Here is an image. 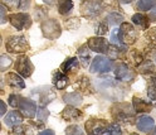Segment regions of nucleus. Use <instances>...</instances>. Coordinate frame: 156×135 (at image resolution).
<instances>
[{"mask_svg":"<svg viewBox=\"0 0 156 135\" xmlns=\"http://www.w3.org/2000/svg\"><path fill=\"white\" fill-rule=\"evenodd\" d=\"M29 44L23 35H13L6 42V49L10 53H24L28 51Z\"/></svg>","mask_w":156,"mask_h":135,"instance_id":"1","label":"nucleus"},{"mask_svg":"<svg viewBox=\"0 0 156 135\" xmlns=\"http://www.w3.org/2000/svg\"><path fill=\"white\" fill-rule=\"evenodd\" d=\"M42 32L43 35L48 39H55L61 35L62 29H61V25L57 20L54 19H48V20L42 23Z\"/></svg>","mask_w":156,"mask_h":135,"instance_id":"2","label":"nucleus"},{"mask_svg":"<svg viewBox=\"0 0 156 135\" xmlns=\"http://www.w3.org/2000/svg\"><path fill=\"white\" fill-rule=\"evenodd\" d=\"M119 35L121 42H123L125 44H132L137 38V33L130 23H122L121 28L119 29Z\"/></svg>","mask_w":156,"mask_h":135,"instance_id":"3","label":"nucleus"},{"mask_svg":"<svg viewBox=\"0 0 156 135\" xmlns=\"http://www.w3.org/2000/svg\"><path fill=\"white\" fill-rule=\"evenodd\" d=\"M9 22L12 23V25H14L18 31L22 29H27V28L30 27L32 20L30 16L25 13H16V14H12L9 16Z\"/></svg>","mask_w":156,"mask_h":135,"instance_id":"4","label":"nucleus"},{"mask_svg":"<svg viewBox=\"0 0 156 135\" xmlns=\"http://www.w3.org/2000/svg\"><path fill=\"white\" fill-rule=\"evenodd\" d=\"M107 126H108L107 121L101 119H91L86 122V130L88 135H101Z\"/></svg>","mask_w":156,"mask_h":135,"instance_id":"5","label":"nucleus"},{"mask_svg":"<svg viewBox=\"0 0 156 135\" xmlns=\"http://www.w3.org/2000/svg\"><path fill=\"white\" fill-rule=\"evenodd\" d=\"M112 67V62L103 56H97L96 58L92 61V64H91V72L93 73H97V72H108Z\"/></svg>","mask_w":156,"mask_h":135,"instance_id":"6","label":"nucleus"},{"mask_svg":"<svg viewBox=\"0 0 156 135\" xmlns=\"http://www.w3.org/2000/svg\"><path fill=\"white\" fill-rule=\"evenodd\" d=\"M112 114L117 120L129 121L132 118V109L129 104H119L113 108Z\"/></svg>","mask_w":156,"mask_h":135,"instance_id":"7","label":"nucleus"},{"mask_svg":"<svg viewBox=\"0 0 156 135\" xmlns=\"http://www.w3.org/2000/svg\"><path fill=\"white\" fill-rule=\"evenodd\" d=\"M15 68L23 77H29L33 72V64L27 56H20L15 62Z\"/></svg>","mask_w":156,"mask_h":135,"instance_id":"8","label":"nucleus"},{"mask_svg":"<svg viewBox=\"0 0 156 135\" xmlns=\"http://www.w3.org/2000/svg\"><path fill=\"white\" fill-rule=\"evenodd\" d=\"M18 108L20 109L22 115H24L25 118H29V119H33L35 112H37L35 104L32 100H28V99H24V97H20L19 104H18Z\"/></svg>","mask_w":156,"mask_h":135,"instance_id":"9","label":"nucleus"},{"mask_svg":"<svg viewBox=\"0 0 156 135\" xmlns=\"http://www.w3.org/2000/svg\"><path fill=\"white\" fill-rule=\"evenodd\" d=\"M90 49L97 53H107L108 52V43L102 37H94L88 41Z\"/></svg>","mask_w":156,"mask_h":135,"instance_id":"10","label":"nucleus"},{"mask_svg":"<svg viewBox=\"0 0 156 135\" xmlns=\"http://www.w3.org/2000/svg\"><path fill=\"white\" fill-rule=\"evenodd\" d=\"M82 13L86 16H96L98 15L102 10V4L100 2H92V0H88V2H84L82 5Z\"/></svg>","mask_w":156,"mask_h":135,"instance_id":"11","label":"nucleus"},{"mask_svg":"<svg viewBox=\"0 0 156 135\" xmlns=\"http://www.w3.org/2000/svg\"><path fill=\"white\" fill-rule=\"evenodd\" d=\"M34 95H38L37 99L39 100V102H41L42 105H47L48 102H51V101L55 97L54 92H52L48 87H43V89L35 90V91H34Z\"/></svg>","mask_w":156,"mask_h":135,"instance_id":"12","label":"nucleus"},{"mask_svg":"<svg viewBox=\"0 0 156 135\" xmlns=\"http://www.w3.org/2000/svg\"><path fill=\"white\" fill-rule=\"evenodd\" d=\"M115 76H116L119 80H121V81H130L131 78H133L132 71H131L126 64H123V63H121V64H119V66L116 67Z\"/></svg>","mask_w":156,"mask_h":135,"instance_id":"13","label":"nucleus"},{"mask_svg":"<svg viewBox=\"0 0 156 135\" xmlns=\"http://www.w3.org/2000/svg\"><path fill=\"white\" fill-rule=\"evenodd\" d=\"M62 118L67 121H77L80 120L82 118V111H80L78 109L73 108V106H68V108H66L63 111H62Z\"/></svg>","mask_w":156,"mask_h":135,"instance_id":"14","label":"nucleus"},{"mask_svg":"<svg viewBox=\"0 0 156 135\" xmlns=\"http://www.w3.org/2000/svg\"><path fill=\"white\" fill-rule=\"evenodd\" d=\"M6 81L8 83L12 86L14 89H18V90H23L25 87V83L24 81L22 80V77H19L18 75L15 73H8L6 75Z\"/></svg>","mask_w":156,"mask_h":135,"instance_id":"15","label":"nucleus"},{"mask_svg":"<svg viewBox=\"0 0 156 135\" xmlns=\"http://www.w3.org/2000/svg\"><path fill=\"white\" fill-rule=\"evenodd\" d=\"M23 121V115L18 111H12L5 116V124L8 126H15V125L22 124Z\"/></svg>","mask_w":156,"mask_h":135,"instance_id":"16","label":"nucleus"},{"mask_svg":"<svg viewBox=\"0 0 156 135\" xmlns=\"http://www.w3.org/2000/svg\"><path fill=\"white\" fill-rule=\"evenodd\" d=\"M53 82H54L55 87L58 90L66 89L68 86V83H69V81H68V77L63 72H55L54 76H53Z\"/></svg>","mask_w":156,"mask_h":135,"instance_id":"17","label":"nucleus"},{"mask_svg":"<svg viewBox=\"0 0 156 135\" xmlns=\"http://www.w3.org/2000/svg\"><path fill=\"white\" fill-rule=\"evenodd\" d=\"M136 125H137V128L145 133H147L152 129L154 126V119L149 118V116H142L137 120V122H136Z\"/></svg>","mask_w":156,"mask_h":135,"instance_id":"18","label":"nucleus"},{"mask_svg":"<svg viewBox=\"0 0 156 135\" xmlns=\"http://www.w3.org/2000/svg\"><path fill=\"white\" fill-rule=\"evenodd\" d=\"M133 108L135 110L137 111V112H149L151 110V105L147 104L146 101L141 100V99H137V97H135L133 99Z\"/></svg>","mask_w":156,"mask_h":135,"instance_id":"19","label":"nucleus"},{"mask_svg":"<svg viewBox=\"0 0 156 135\" xmlns=\"http://www.w3.org/2000/svg\"><path fill=\"white\" fill-rule=\"evenodd\" d=\"M78 68V61L77 58H68L67 61H64V63L61 66V70L63 73H68V72H72L74 70Z\"/></svg>","mask_w":156,"mask_h":135,"instance_id":"20","label":"nucleus"},{"mask_svg":"<svg viewBox=\"0 0 156 135\" xmlns=\"http://www.w3.org/2000/svg\"><path fill=\"white\" fill-rule=\"evenodd\" d=\"M64 101L72 106H76V105H80L82 102V96L77 92L67 93V95H64Z\"/></svg>","mask_w":156,"mask_h":135,"instance_id":"21","label":"nucleus"},{"mask_svg":"<svg viewBox=\"0 0 156 135\" xmlns=\"http://www.w3.org/2000/svg\"><path fill=\"white\" fill-rule=\"evenodd\" d=\"M132 22L136 25L141 27L142 29H147V28H149V19L146 18L145 15H142V14H135L132 16Z\"/></svg>","mask_w":156,"mask_h":135,"instance_id":"22","label":"nucleus"},{"mask_svg":"<svg viewBox=\"0 0 156 135\" xmlns=\"http://www.w3.org/2000/svg\"><path fill=\"white\" fill-rule=\"evenodd\" d=\"M78 54H80V57H81L82 64H83L84 67L88 66V63H90V61H91V56H90V52H88V49H87L86 46L81 47L80 49H78Z\"/></svg>","mask_w":156,"mask_h":135,"instance_id":"23","label":"nucleus"},{"mask_svg":"<svg viewBox=\"0 0 156 135\" xmlns=\"http://www.w3.org/2000/svg\"><path fill=\"white\" fill-rule=\"evenodd\" d=\"M73 9V2L72 0H59V13L66 15Z\"/></svg>","mask_w":156,"mask_h":135,"instance_id":"24","label":"nucleus"},{"mask_svg":"<svg viewBox=\"0 0 156 135\" xmlns=\"http://www.w3.org/2000/svg\"><path fill=\"white\" fill-rule=\"evenodd\" d=\"M10 135H32V130L25 125H16L10 131Z\"/></svg>","mask_w":156,"mask_h":135,"instance_id":"25","label":"nucleus"},{"mask_svg":"<svg viewBox=\"0 0 156 135\" xmlns=\"http://www.w3.org/2000/svg\"><path fill=\"white\" fill-rule=\"evenodd\" d=\"M12 64H13L12 57H9L8 54L0 56V71H6Z\"/></svg>","mask_w":156,"mask_h":135,"instance_id":"26","label":"nucleus"},{"mask_svg":"<svg viewBox=\"0 0 156 135\" xmlns=\"http://www.w3.org/2000/svg\"><path fill=\"white\" fill-rule=\"evenodd\" d=\"M156 4V0H139L137 3V9L139 10H150V9Z\"/></svg>","mask_w":156,"mask_h":135,"instance_id":"27","label":"nucleus"},{"mask_svg":"<svg viewBox=\"0 0 156 135\" xmlns=\"http://www.w3.org/2000/svg\"><path fill=\"white\" fill-rule=\"evenodd\" d=\"M66 134L67 135H84V131L78 125H71V126H68L66 129Z\"/></svg>","mask_w":156,"mask_h":135,"instance_id":"28","label":"nucleus"},{"mask_svg":"<svg viewBox=\"0 0 156 135\" xmlns=\"http://www.w3.org/2000/svg\"><path fill=\"white\" fill-rule=\"evenodd\" d=\"M111 41H112V43H113L116 47H120V48H123V49H126V47L122 44V42H121V39H120L119 29H113V31H112V34H111Z\"/></svg>","mask_w":156,"mask_h":135,"instance_id":"29","label":"nucleus"},{"mask_svg":"<svg viewBox=\"0 0 156 135\" xmlns=\"http://www.w3.org/2000/svg\"><path fill=\"white\" fill-rule=\"evenodd\" d=\"M107 20H108V23H110V24H112V25H117V24L122 23L123 16H122V15H120V14L112 13V14H110L108 16H107Z\"/></svg>","mask_w":156,"mask_h":135,"instance_id":"30","label":"nucleus"},{"mask_svg":"<svg viewBox=\"0 0 156 135\" xmlns=\"http://www.w3.org/2000/svg\"><path fill=\"white\" fill-rule=\"evenodd\" d=\"M103 135H121V129L119 125H111L105 129Z\"/></svg>","mask_w":156,"mask_h":135,"instance_id":"31","label":"nucleus"},{"mask_svg":"<svg viewBox=\"0 0 156 135\" xmlns=\"http://www.w3.org/2000/svg\"><path fill=\"white\" fill-rule=\"evenodd\" d=\"M152 71H154V64L151 61H145L140 66V72H142V73H149Z\"/></svg>","mask_w":156,"mask_h":135,"instance_id":"32","label":"nucleus"},{"mask_svg":"<svg viewBox=\"0 0 156 135\" xmlns=\"http://www.w3.org/2000/svg\"><path fill=\"white\" fill-rule=\"evenodd\" d=\"M48 116H49V111H48L45 108H41L38 111V119L41 121H45L48 119Z\"/></svg>","mask_w":156,"mask_h":135,"instance_id":"33","label":"nucleus"},{"mask_svg":"<svg viewBox=\"0 0 156 135\" xmlns=\"http://www.w3.org/2000/svg\"><path fill=\"white\" fill-rule=\"evenodd\" d=\"M107 31H108V27H107L106 23H100L98 27L96 28V33L98 34V35H103V34H106Z\"/></svg>","mask_w":156,"mask_h":135,"instance_id":"34","label":"nucleus"},{"mask_svg":"<svg viewBox=\"0 0 156 135\" xmlns=\"http://www.w3.org/2000/svg\"><path fill=\"white\" fill-rule=\"evenodd\" d=\"M19 100H20V96H18V95H12L10 97H9V104H10L13 108H18Z\"/></svg>","mask_w":156,"mask_h":135,"instance_id":"35","label":"nucleus"},{"mask_svg":"<svg viewBox=\"0 0 156 135\" xmlns=\"http://www.w3.org/2000/svg\"><path fill=\"white\" fill-rule=\"evenodd\" d=\"M0 2H3L9 8H16V6H19V0H0Z\"/></svg>","mask_w":156,"mask_h":135,"instance_id":"36","label":"nucleus"},{"mask_svg":"<svg viewBox=\"0 0 156 135\" xmlns=\"http://www.w3.org/2000/svg\"><path fill=\"white\" fill-rule=\"evenodd\" d=\"M30 2L32 0H19V8L22 9V10H27L30 6Z\"/></svg>","mask_w":156,"mask_h":135,"instance_id":"37","label":"nucleus"},{"mask_svg":"<svg viewBox=\"0 0 156 135\" xmlns=\"http://www.w3.org/2000/svg\"><path fill=\"white\" fill-rule=\"evenodd\" d=\"M6 22V10L5 8L0 5V24H4Z\"/></svg>","mask_w":156,"mask_h":135,"instance_id":"38","label":"nucleus"},{"mask_svg":"<svg viewBox=\"0 0 156 135\" xmlns=\"http://www.w3.org/2000/svg\"><path fill=\"white\" fill-rule=\"evenodd\" d=\"M147 39L152 43V44H156V29H152L147 34Z\"/></svg>","mask_w":156,"mask_h":135,"instance_id":"39","label":"nucleus"},{"mask_svg":"<svg viewBox=\"0 0 156 135\" xmlns=\"http://www.w3.org/2000/svg\"><path fill=\"white\" fill-rule=\"evenodd\" d=\"M149 97L156 104V87H155V86H152V87H150L149 89Z\"/></svg>","mask_w":156,"mask_h":135,"instance_id":"40","label":"nucleus"},{"mask_svg":"<svg viewBox=\"0 0 156 135\" xmlns=\"http://www.w3.org/2000/svg\"><path fill=\"white\" fill-rule=\"evenodd\" d=\"M6 112V105L0 100V116H2V115H4Z\"/></svg>","mask_w":156,"mask_h":135,"instance_id":"41","label":"nucleus"},{"mask_svg":"<svg viewBox=\"0 0 156 135\" xmlns=\"http://www.w3.org/2000/svg\"><path fill=\"white\" fill-rule=\"evenodd\" d=\"M150 18L156 22V6H154L152 10H150Z\"/></svg>","mask_w":156,"mask_h":135,"instance_id":"42","label":"nucleus"},{"mask_svg":"<svg viewBox=\"0 0 156 135\" xmlns=\"http://www.w3.org/2000/svg\"><path fill=\"white\" fill-rule=\"evenodd\" d=\"M39 135H55V134L52 130H44L42 133H39Z\"/></svg>","mask_w":156,"mask_h":135,"instance_id":"43","label":"nucleus"},{"mask_svg":"<svg viewBox=\"0 0 156 135\" xmlns=\"http://www.w3.org/2000/svg\"><path fill=\"white\" fill-rule=\"evenodd\" d=\"M121 3H123V4H127V3H131V2H133V0H120Z\"/></svg>","mask_w":156,"mask_h":135,"instance_id":"44","label":"nucleus"},{"mask_svg":"<svg viewBox=\"0 0 156 135\" xmlns=\"http://www.w3.org/2000/svg\"><path fill=\"white\" fill-rule=\"evenodd\" d=\"M44 2H45L47 4H54L55 0H44Z\"/></svg>","mask_w":156,"mask_h":135,"instance_id":"45","label":"nucleus"},{"mask_svg":"<svg viewBox=\"0 0 156 135\" xmlns=\"http://www.w3.org/2000/svg\"><path fill=\"white\" fill-rule=\"evenodd\" d=\"M151 135H156V128H155V129H154V131H152V133H151Z\"/></svg>","mask_w":156,"mask_h":135,"instance_id":"46","label":"nucleus"},{"mask_svg":"<svg viewBox=\"0 0 156 135\" xmlns=\"http://www.w3.org/2000/svg\"><path fill=\"white\" fill-rule=\"evenodd\" d=\"M130 135H139V134H136V133H132V134H130Z\"/></svg>","mask_w":156,"mask_h":135,"instance_id":"47","label":"nucleus"},{"mask_svg":"<svg viewBox=\"0 0 156 135\" xmlns=\"http://www.w3.org/2000/svg\"><path fill=\"white\" fill-rule=\"evenodd\" d=\"M0 130H2V126H0Z\"/></svg>","mask_w":156,"mask_h":135,"instance_id":"48","label":"nucleus"}]
</instances>
